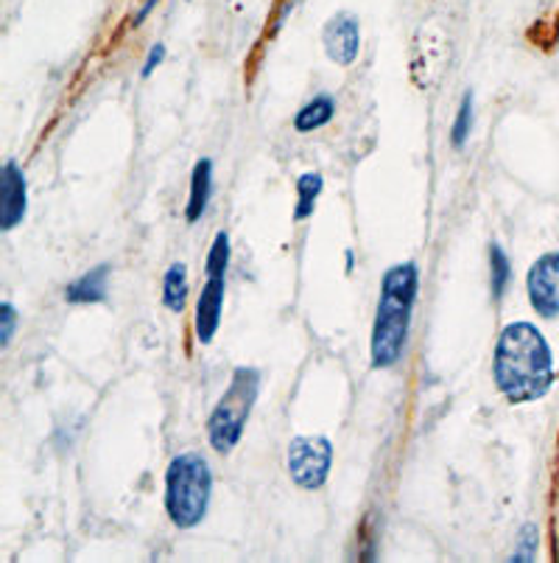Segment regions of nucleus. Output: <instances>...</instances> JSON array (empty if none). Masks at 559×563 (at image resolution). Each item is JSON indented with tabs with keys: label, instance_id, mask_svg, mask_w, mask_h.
<instances>
[{
	"label": "nucleus",
	"instance_id": "5",
	"mask_svg": "<svg viewBox=\"0 0 559 563\" xmlns=\"http://www.w3.org/2000/svg\"><path fill=\"white\" fill-rule=\"evenodd\" d=\"M333 465L331 440L322 434H300L289 446V474L294 485L305 490H320L327 483Z\"/></svg>",
	"mask_w": 559,
	"mask_h": 563
},
{
	"label": "nucleus",
	"instance_id": "16",
	"mask_svg": "<svg viewBox=\"0 0 559 563\" xmlns=\"http://www.w3.org/2000/svg\"><path fill=\"white\" fill-rule=\"evenodd\" d=\"M227 266H230V235L222 230V233H215L213 244H210L204 275H227Z\"/></svg>",
	"mask_w": 559,
	"mask_h": 563
},
{
	"label": "nucleus",
	"instance_id": "1",
	"mask_svg": "<svg viewBox=\"0 0 559 563\" xmlns=\"http://www.w3.org/2000/svg\"><path fill=\"white\" fill-rule=\"evenodd\" d=\"M495 384L506 401L529 404L546 396L554 384V356L546 336L532 322H512L495 345Z\"/></svg>",
	"mask_w": 559,
	"mask_h": 563
},
{
	"label": "nucleus",
	"instance_id": "11",
	"mask_svg": "<svg viewBox=\"0 0 559 563\" xmlns=\"http://www.w3.org/2000/svg\"><path fill=\"white\" fill-rule=\"evenodd\" d=\"M210 197H213V161L202 157L191 174V197L185 205V222L197 224L208 211Z\"/></svg>",
	"mask_w": 559,
	"mask_h": 563
},
{
	"label": "nucleus",
	"instance_id": "8",
	"mask_svg": "<svg viewBox=\"0 0 559 563\" xmlns=\"http://www.w3.org/2000/svg\"><path fill=\"white\" fill-rule=\"evenodd\" d=\"M29 194H25V174L14 161H9L0 172V230L12 233L25 219Z\"/></svg>",
	"mask_w": 559,
	"mask_h": 563
},
{
	"label": "nucleus",
	"instance_id": "14",
	"mask_svg": "<svg viewBox=\"0 0 559 563\" xmlns=\"http://www.w3.org/2000/svg\"><path fill=\"white\" fill-rule=\"evenodd\" d=\"M325 180H322L320 172H305L297 180V205H294V222H305L316 208V199H320Z\"/></svg>",
	"mask_w": 559,
	"mask_h": 563
},
{
	"label": "nucleus",
	"instance_id": "18",
	"mask_svg": "<svg viewBox=\"0 0 559 563\" xmlns=\"http://www.w3.org/2000/svg\"><path fill=\"white\" fill-rule=\"evenodd\" d=\"M537 547H540V530L535 525H526L521 530V539H517V550L512 555L515 563H529L537 558Z\"/></svg>",
	"mask_w": 559,
	"mask_h": 563
},
{
	"label": "nucleus",
	"instance_id": "12",
	"mask_svg": "<svg viewBox=\"0 0 559 563\" xmlns=\"http://www.w3.org/2000/svg\"><path fill=\"white\" fill-rule=\"evenodd\" d=\"M333 115H336V101H333V96L322 93L316 96V99L308 101V104L297 112L294 130L302 132V135H305V132L322 130V126L331 124Z\"/></svg>",
	"mask_w": 559,
	"mask_h": 563
},
{
	"label": "nucleus",
	"instance_id": "17",
	"mask_svg": "<svg viewBox=\"0 0 559 563\" xmlns=\"http://www.w3.org/2000/svg\"><path fill=\"white\" fill-rule=\"evenodd\" d=\"M470 130H473V93H468L461 99L459 112H456L454 130H450V143H454L456 150H461V146L468 143Z\"/></svg>",
	"mask_w": 559,
	"mask_h": 563
},
{
	"label": "nucleus",
	"instance_id": "13",
	"mask_svg": "<svg viewBox=\"0 0 559 563\" xmlns=\"http://www.w3.org/2000/svg\"><path fill=\"white\" fill-rule=\"evenodd\" d=\"M185 300H188V266L182 261H174L163 278V303L168 311L179 314L185 309Z\"/></svg>",
	"mask_w": 559,
	"mask_h": 563
},
{
	"label": "nucleus",
	"instance_id": "20",
	"mask_svg": "<svg viewBox=\"0 0 559 563\" xmlns=\"http://www.w3.org/2000/svg\"><path fill=\"white\" fill-rule=\"evenodd\" d=\"M163 59H166V45L163 43L152 45V51H148V56H146V65H143V70H141L143 79H146V76H152L154 68H160Z\"/></svg>",
	"mask_w": 559,
	"mask_h": 563
},
{
	"label": "nucleus",
	"instance_id": "15",
	"mask_svg": "<svg viewBox=\"0 0 559 563\" xmlns=\"http://www.w3.org/2000/svg\"><path fill=\"white\" fill-rule=\"evenodd\" d=\"M512 278V264L510 255L504 253L501 244H490V289H492V300L504 298L506 286H510Z\"/></svg>",
	"mask_w": 559,
	"mask_h": 563
},
{
	"label": "nucleus",
	"instance_id": "6",
	"mask_svg": "<svg viewBox=\"0 0 559 563\" xmlns=\"http://www.w3.org/2000/svg\"><path fill=\"white\" fill-rule=\"evenodd\" d=\"M529 300L532 309L546 320L559 317V253L537 258L529 269Z\"/></svg>",
	"mask_w": 559,
	"mask_h": 563
},
{
	"label": "nucleus",
	"instance_id": "3",
	"mask_svg": "<svg viewBox=\"0 0 559 563\" xmlns=\"http://www.w3.org/2000/svg\"><path fill=\"white\" fill-rule=\"evenodd\" d=\"M213 494V471L202 454H177L166 471V514L179 530L202 525Z\"/></svg>",
	"mask_w": 559,
	"mask_h": 563
},
{
	"label": "nucleus",
	"instance_id": "2",
	"mask_svg": "<svg viewBox=\"0 0 559 563\" xmlns=\"http://www.w3.org/2000/svg\"><path fill=\"white\" fill-rule=\"evenodd\" d=\"M417 291V264L406 261V264L389 266L381 284V298H378L376 325H372V367L378 371L392 367L406 351Z\"/></svg>",
	"mask_w": 559,
	"mask_h": 563
},
{
	"label": "nucleus",
	"instance_id": "21",
	"mask_svg": "<svg viewBox=\"0 0 559 563\" xmlns=\"http://www.w3.org/2000/svg\"><path fill=\"white\" fill-rule=\"evenodd\" d=\"M157 3H160V0H146V3H143V7H141V12L135 14V25H141L143 20H146L148 14L154 12V7H157Z\"/></svg>",
	"mask_w": 559,
	"mask_h": 563
},
{
	"label": "nucleus",
	"instance_id": "19",
	"mask_svg": "<svg viewBox=\"0 0 559 563\" xmlns=\"http://www.w3.org/2000/svg\"><path fill=\"white\" fill-rule=\"evenodd\" d=\"M14 331H18V309L12 303H3L0 306V345H12Z\"/></svg>",
	"mask_w": 559,
	"mask_h": 563
},
{
	"label": "nucleus",
	"instance_id": "7",
	"mask_svg": "<svg viewBox=\"0 0 559 563\" xmlns=\"http://www.w3.org/2000/svg\"><path fill=\"white\" fill-rule=\"evenodd\" d=\"M322 43H325L327 59L342 68L353 65L358 59V51H361V23L353 12H338L333 14L325 23V32H322Z\"/></svg>",
	"mask_w": 559,
	"mask_h": 563
},
{
	"label": "nucleus",
	"instance_id": "10",
	"mask_svg": "<svg viewBox=\"0 0 559 563\" xmlns=\"http://www.w3.org/2000/svg\"><path fill=\"white\" fill-rule=\"evenodd\" d=\"M107 284H110V264L92 266L90 273L76 278L74 284L65 289V300L74 306L85 303H104L107 300Z\"/></svg>",
	"mask_w": 559,
	"mask_h": 563
},
{
	"label": "nucleus",
	"instance_id": "4",
	"mask_svg": "<svg viewBox=\"0 0 559 563\" xmlns=\"http://www.w3.org/2000/svg\"><path fill=\"white\" fill-rule=\"evenodd\" d=\"M260 393V371L255 367H235L227 390L219 398V404L210 412L208 438L210 446L219 454H230L244 438V429L249 423L255 401Z\"/></svg>",
	"mask_w": 559,
	"mask_h": 563
},
{
	"label": "nucleus",
	"instance_id": "9",
	"mask_svg": "<svg viewBox=\"0 0 559 563\" xmlns=\"http://www.w3.org/2000/svg\"><path fill=\"white\" fill-rule=\"evenodd\" d=\"M224 278L227 275H208L202 286V295L197 300V320H193V329H197V340L202 345H210L219 331V322H222V309H224Z\"/></svg>",
	"mask_w": 559,
	"mask_h": 563
}]
</instances>
